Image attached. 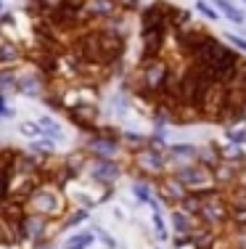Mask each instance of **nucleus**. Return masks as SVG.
<instances>
[{"instance_id": "obj_38", "label": "nucleus", "mask_w": 246, "mask_h": 249, "mask_svg": "<svg viewBox=\"0 0 246 249\" xmlns=\"http://www.w3.org/2000/svg\"><path fill=\"white\" fill-rule=\"evenodd\" d=\"M3 11H5V3H3V0H0V14H3Z\"/></svg>"}, {"instance_id": "obj_6", "label": "nucleus", "mask_w": 246, "mask_h": 249, "mask_svg": "<svg viewBox=\"0 0 246 249\" xmlns=\"http://www.w3.org/2000/svg\"><path fill=\"white\" fill-rule=\"evenodd\" d=\"M135 167L143 178H159L169 170V159L156 149V146L146 143L143 149H138L135 154Z\"/></svg>"}, {"instance_id": "obj_20", "label": "nucleus", "mask_w": 246, "mask_h": 249, "mask_svg": "<svg viewBox=\"0 0 246 249\" xmlns=\"http://www.w3.org/2000/svg\"><path fill=\"white\" fill-rule=\"evenodd\" d=\"M222 159V154H220V149L214 143H209V146H204V149H196V162L198 164H204V167H209L212 170L214 164H217Z\"/></svg>"}, {"instance_id": "obj_32", "label": "nucleus", "mask_w": 246, "mask_h": 249, "mask_svg": "<svg viewBox=\"0 0 246 249\" xmlns=\"http://www.w3.org/2000/svg\"><path fill=\"white\" fill-rule=\"evenodd\" d=\"M19 130L27 135V138H40V135H43V133H40V124L37 122H21Z\"/></svg>"}, {"instance_id": "obj_28", "label": "nucleus", "mask_w": 246, "mask_h": 249, "mask_svg": "<svg viewBox=\"0 0 246 249\" xmlns=\"http://www.w3.org/2000/svg\"><path fill=\"white\" fill-rule=\"evenodd\" d=\"M119 141L125 146H130V149H143V146L148 143V138H146V135H140V133H122Z\"/></svg>"}, {"instance_id": "obj_3", "label": "nucleus", "mask_w": 246, "mask_h": 249, "mask_svg": "<svg viewBox=\"0 0 246 249\" xmlns=\"http://www.w3.org/2000/svg\"><path fill=\"white\" fill-rule=\"evenodd\" d=\"M61 231V223L50 225V217H43V215H34V212H24L21 220L16 223V241H50V236Z\"/></svg>"}, {"instance_id": "obj_24", "label": "nucleus", "mask_w": 246, "mask_h": 249, "mask_svg": "<svg viewBox=\"0 0 246 249\" xmlns=\"http://www.w3.org/2000/svg\"><path fill=\"white\" fill-rule=\"evenodd\" d=\"M198 204H201V196H196V194H191V191H188V194H185V196L180 199L175 207H178V210H183L185 215L196 217V215H198Z\"/></svg>"}, {"instance_id": "obj_36", "label": "nucleus", "mask_w": 246, "mask_h": 249, "mask_svg": "<svg viewBox=\"0 0 246 249\" xmlns=\"http://www.w3.org/2000/svg\"><path fill=\"white\" fill-rule=\"evenodd\" d=\"M116 5H119V11H135L140 0H116Z\"/></svg>"}, {"instance_id": "obj_30", "label": "nucleus", "mask_w": 246, "mask_h": 249, "mask_svg": "<svg viewBox=\"0 0 246 249\" xmlns=\"http://www.w3.org/2000/svg\"><path fill=\"white\" fill-rule=\"evenodd\" d=\"M196 8H198V14H204L207 19H212V21H217V19H220V11H217V8H212V5L207 3V0H196Z\"/></svg>"}, {"instance_id": "obj_2", "label": "nucleus", "mask_w": 246, "mask_h": 249, "mask_svg": "<svg viewBox=\"0 0 246 249\" xmlns=\"http://www.w3.org/2000/svg\"><path fill=\"white\" fill-rule=\"evenodd\" d=\"M228 215H230V204H228L222 188H212L209 194L201 196L198 215H196L201 225H207V228H212V231H225L228 228Z\"/></svg>"}, {"instance_id": "obj_8", "label": "nucleus", "mask_w": 246, "mask_h": 249, "mask_svg": "<svg viewBox=\"0 0 246 249\" xmlns=\"http://www.w3.org/2000/svg\"><path fill=\"white\" fill-rule=\"evenodd\" d=\"M122 149V141L114 135V130H98V133H90V138L85 141V151L90 157H114Z\"/></svg>"}, {"instance_id": "obj_18", "label": "nucleus", "mask_w": 246, "mask_h": 249, "mask_svg": "<svg viewBox=\"0 0 246 249\" xmlns=\"http://www.w3.org/2000/svg\"><path fill=\"white\" fill-rule=\"evenodd\" d=\"M214 8H220V16H225L228 21H233V24H244L246 21V14L241 8H238V5H233L230 0H214Z\"/></svg>"}, {"instance_id": "obj_37", "label": "nucleus", "mask_w": 246, "mask_h": 249, "mask_svg": "<svg viewBox=\"0 0 246 249\" xmlns=\"http://www.w3.org/2000/svg\"><path fill=\"white\" fill-rule=\"evenodd\" d=\"M34 249H56V247L50 244V241H37V244H34Z\"/></svg>"}, {"instance_id": "obj_39", "label": "nucleus", "mask_w": 246, "mask_h": 249, "mask_svg": "<svg viewBox=\"0 0 246 249\" xmlns=\"http://www.w3.org/2000/svg\"><path fill=\"white\" fill-rule=\"evenodd\" d=\"M241 111H244V122H246V104L241 106Z\"/></svg>"}, {"instance_id": "obj_15", "label": "nucleus", "mask_w": 246, "mask_h": 249, "mask_svg": "<svg viewBox=\"0 0 246 249\" xmlns=\"http://www.w3.org/2000/svg\"><path fill=\"white\" fill-rule=\"evenodd\" d=\"M24 61V51L21 45L11 43V40H0V67H19Z\"/></svg>"}, {"instance_id": "obj_35", "label": "nucleus", "mask_w": 246, "mask_h": 249, "mask_svg": "<svg viewBox=\"0 0 246 249\" xmlns=\"http://www.w3.org/2000/svg\"><path fill=\"white\" fill-rule=\"evenodd\" d=\"M8 196V173L5 170H0V201Z\"/></svg>"}, {"instance_id": "obj_40", "label": "nucleus", "mask_w": 246, "mask_h": 249, "mask_svg": "<svg viewBox=\"0 0 246 249\" xmlns=\"http://www.w3.org/2000/svg\"><path fill=\"white\" fill-rule=\"evenodd\" d=\"M0 40H3V24H0Z\"/></svg>"}, {"instance_id": "obj_13", "label": "nucleus", "mask_w": 246, "mask_h": 249, "mask_svg": "<svg viewBox=\"0 0 246 249\" xmlns=\"http://www.w3.org/2000/svg\"><path fill=\"white\" fill-rule=\"evenodd\" d=\"M140 40H143V58H159L164 45H167V29H140Z\"/></svg>"}, {"instance_id": "obj_21", "label": "nucleus", "mask_w": 246, "mask_h": 249, "mask_svg": "<svg viewBox=\"0 0 246 249\" xmlns=\"http://www.w3.org/2000/svg\"><path fill=\"white\" fill-rule=\"evenodd\" d=\"M132 194L138 196L140 204H148L154 212H159V204H156V199H154V188H151L148 183H135V186H132Z\"/></svg>"}, {"instance_id": "obj_25", "label": "nucleus", "mask_w": 246, "mask_h": 249, "mask_svg": "<svg viewBox=\"0 0 246 249\" xmlns=\"http://www.w3.org/2000/svg\"><path fill=\"white\" fill-rule=\"evenodd\" d=\"M167 154L169 157H180V159H196V146H188V143H175V146H167Z\"/></svg>"}, {"instance_id": "obj_17", "label": "nucleus", "mask_w": 246, "mask_h": 249, "mask_svg": "<svg viewBox=\"0 0 246 249\" xmlns=\"http://www.w3.org/2000/svg\"><path fill=\"white\" fill-rule=\"evenodd\" d=\"M37 124H40V133H43L45 138H50L53 143H61V141H64V127L53 120V117L43 114V117L37 120Z\"/></svg>"}, {"instance_id": "obj_27", "label": "nucleus", "mask_w": 246, "mask_h": 249, "mask_svg": "<svg viewBox=\"0 0 246 249\" xmlns=\"http://www.w3.org/2000/svg\"><path fill=\"white\" fill-rule=\"evenodd\" d=\"M225 138L230 146H246V127H238V124L236 127H228Z\"/></svg>"}, {"instance_id": "obj_14", "label": "nucleus", "mask_w": 246, "mask_h": 249, "mask_svg": "<svg viewBox=\"0 0 246 249\" xmlns=\"http://www.w3.org/2000/svg\"><path fill=\"white\" fill-rule=\"evenodd\" d=\"M82 8H85L87 19H103V21L119 14L116 0H85V3H82Z\"/></svg>"}, {"instance_id": "obj_7", "label": "nucleus", "mask_w": 246, "mask_h": 249, "mask_svg": "<svg viewBox=\"0 0 246 249\" xmlns=\"http://www.w3.org/2000/svg\"><path fill=\"white\" fill-rule=\"evenodd\" d=\"M45 90H48V77L40 72V69H32V72H24V69H19V72H16L14 93H19V96H27V98H43Z\"/></svg>"}, {"instance_id": "obj_5", "label": "nucleus", "mask_w": 246, "mask_h": 249, "mask_svg": "<svg viewBox=\"0 0 246 249\" xmlns=\"http://www.w3.org/2000/svg\"><path fill=\"white\" fill-rule=\"evenodd\" d=\"M225 106H228V88L222 85V82H209L207 90L198 98V114L207 117V120L220 122Z\"/></svg>"}, {"instance_id": "obj_41", "label": "nucleus", "mask_w": 246, "mask_h": 249, "mask_svg": "<svg viewBox=\"0 0 246 249\" xmlns=\"http://www.w3.org/2000/svg\"><path fill=\"white\" fill-rule=\"evenodd\" d=\"M244 3H246V0H244Z\"/></svg>"}, {"instance_id": "obj_4", "label": "nucleus", "mask_w": 246, "mask_h": 249, "mask_svg": "<svg viewBox=\"0 0 246 249\" xmlns=\"http://www.w3.org/2000/svg\"><path fill=\"white\" fill-rule=\"evenodd\" d=\"M172 173L191 194H196V196H204V194H209L212 188H217L214 180H212V170L204 167V164H198L196 159H191L188 164H180L178 170H172Z\"/></svg>"}, {"instance_id": "obj_12", "label": "nucleus", "mask_w": 246, "mask_h": 249, "mask_svg": "<svg viewBox=\"0 0 246 249\" xmlns=\"http://www.w3.org/2000/svg\"><path fill=\"white\" fill-rule=\"evenodd\" d=\"M241 175H244V170L238 167V164L228 162V159H220V162L212 167V180H214L217 188H222V191L230 188V186H236V183L241 180Z\"/></svg>"}, {"instance_id": "obj_22", "label": "nucleus", "mask_w": 246, "mask_h": 249, "mask_svg": "<svg viewBox=\"0 0 246 249\" xmlns=\"http://www.w3.org/2000/svg\"><path fill=\"white\" fill-rule=\"evenodd\" d=\"M29 151L37 154V157H43V159H48V157H53L56 143H53L50 138H45V135H40V138H32V143H29Z\"/></svg>"}, {"instance_id": "obj_11", "label": "nucleus", "mask_w": 246, "mask_h": 249, "mask_svg": "<svg viewBox=\"0 0 246 249\" xmlns=\"http://www.w3.org/2000/svg\"><path fill=\"white\" fill-rule=\"evenodd\" d=\"M169 8L172 5L162 3V0H156L148 8H143V14H140V29H169Z\"/></svg>"}, {"instance_id": "obj_31", "label": "nucleus", "mask_w": 246, "mask_h": 249, "mask_svg": "<svg viewBox=\"0 0 246 249\" xmlns=\"http://www.w3.org/2000/svg\"><path fill=\"white\" fill-rule=\"evenodd\" d=\"M225 40H228V45H230V48H236L238 53H246V37H241V35H233V32H228V35H225Z\"/></svg>"}, {"instance_id": "obj_23", "label": "nucleus", "mask_w": 246, "mask_h": 249, "mask_svg": "<svg viewBox=\"0 0 246 249\" xmlns=\"http://www.w3.org/2000/svg\"><path fill=\"white\" fill-rule=\"evenodd\" d=\"M82 220H90V210H87V207H80V210H74V212H64V217H61V231L74 228V225H80Z\"/></svg>"}, {"instance_id": "obj_16", "label": "nucleus", "mask_w": 246, "mask_h": 249, "mask_svg": "<svg viewBox=\"0 0 246 249\" xmlns=\"http://www.w3.org/2000/svg\"><path fill=\"white\" fill-rule=\"evenodd\" d=\"M169 223H172L175 233H191V231L198 225V217L185 215L183 210H178V207H169Z\"/></svg>"}, {"instance_id": "obj_29", "label": "nucleus", "mask_w": 246, "mask_h": 249, "mask_svg": "<svg viewBox=\"0 0 246 249\" xmlns=\"http://www.w3.org/2000/svg\"><path fill=\"white\" fill-rule=\"evenodd\" d=\"M151 223H154V231H156V236H159V241H167L169 239V231H167V223H164L162 212H154Z\"/></svg>"}, {"instance_id": "obj_34", "label": "nucleus", "mask_w": 246, "mask_h": 249, "mask_svg": "<svg viewBox=\"0 0 246 249\" xmlns=\"http://www.w3.org/2000/svg\"><path fill=\"white\" fill-rule=\"evenodd\" d=\"M0 117H3V120H14V117H16V111L8 106V101H5L3 93H0Z\"/></svg>"}, {"instance_id": "obj_33", "label": "nucleus", "mask_w": 246, "mask_h": 249, "mask_svg": "<svg viewBox=\"0 0 246 249\" xmlns=\"http://www.w3.org/2000/svg\"><path fill=\"white\" fill-rule=\"evenodd\" d=\"M96 236L101 239V244L106 247V249H119V244H116V239L111 233H106V231H101V228H96Z\"/></svg>"}, {"instance_id": "obj_26", "label": "nucleus", "mask_w": 246, "mask_h": 249, "mask_svg": "<svg viewBox=\"0 0 246 249\" xmlns=\"http://www.w3.org/2000/svg\"><path fill=\"white\" fill-rule=\"evenodd\" d=\"M228 228H246V207H230Z\"/></svg>"}, {"instance_id": "obj_1", "label": "nucleus", "mask_w": 246, "mask_h": 249, "mask_svg": "<svg viewBox=\"0 0 246 249\" xmlns=\"http://www.w3.org/2000/svg\"><path fill=\"white\" fill-rule=\"evenodd\" d=\"M24 212H34V215L50 217V220L64 217V212H66V199H64V194H61V186H56V183H50V180H43L24 199Z\"/></svg>"}, {"instance_id": "obj_10", "label": "nucleus", "mask_w": 246, "mask_h": 249, "mask_svg": "<svg viewBox=\"0 0 246 249\" xmlns=\"http://www.w3.org/2000/svg\"><path fill=\"white\" fill-rule=\"evenodd\" d=\"M119 175H122V164L116 162L114 157H93V164H90V180H96V183H106V186H114Z\"/></svg>"}, {"instance_id": "obj_19", "label": "nucleus", "mask_w": 246, "mask_h": 249, "mask_svg": "<svg viewBox=\"0 0 246 249\" xmlns=\"http://www.w3.org/2000/svg\"><path fill=\"white\" fill-rule=\"evenodd\" d=\"M96 244V231H80L64 241V249H87Z\"/></svg>"}, {"instance_id": "obj_9", "label": "nucleus", "mask_w": 246, "mask_h": 249, "mask_svg": "<svg viewBox=\"0 0 246 249\" xmlns=\"http://www.w3.org/2000/svg\"><path fill=\"white\" fill-rule=\"evenodd\" d=\"M154 188H156V196L162 199L164 207H175L180 199L188 194V188L183 186V183L175 178V173H164L154 180Z\"/></svg>"}]
</instances>
